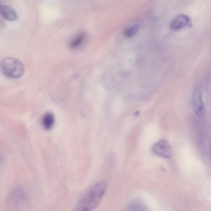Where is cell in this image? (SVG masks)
<instances>
[{
	"label": "cell",
	"mask_w": 211,
	"mask_h": 211,
	"mask_svg": "<svg viewBox=\"0 0 211 211\" xmlns=\"http://www.w3.org/2000/svg\"><path fill=\"white\" fill-rule=\"evenodd\" d=\"M1 66L4 75L10 78H18L24 73V67L23 64L19 60L12 57L3 59Z\"/></svg>",
	"instance_id": "obj_2"
},
{
	"label": "cell",
	"mask_w": 211,
	"mask_h": 211,
	"mask_svg": "<svg viewBox=\"0 0 211 211\" xmlns=\"http://www.w3.org/2000/svg\"><path fill=\"white\" fill-rule=\"evenodd\" d=\"M107 185L104 181L97 183L79 201L76 210L89 211L95 208L104 196Z\"/></svg>",
	"instance_id": "obj_1"
},
{
	"label": "cell",
	"mask_w": 211,
	"mask_h": 211,
	"mask_svg": "<svg viewBox=\"0 0 211 211\" xmlns=\"http://www.w3.org/2000/svg\"><path fill=\"white\" fill-rule=\"evenodd\" d=\"M153 151L155 154L168 158L172 155V150L169 143L165 140H161L153 146Z\"/></svg>",
	"instance_id": "obj_4"
},
{
	"label": "cell",
	"mask_w": 211,
	"mask_h": 211,
	"mask_svg": "<svg viewBox=\"0 0 211 211\" xmlns=\"http://www.w3.org/2000/svg\"><path fill=\"white\" fill-rule=\"evenodd\" d=\"M191 20L188 16L180 14L176 17L171 22L170 27L174 31H178L186 27H191Z\"/></svg>",
	"instance_id": "obj_5"
},
{
	"label": "cell",
	"mask_w": 211,
	"mask_h": 211,
	"mask_svg": "<svg viewBox=\"0 0 211 211\" xmlns=\"http://www.w3.org/2000/svg\"><path fill=\"white\" fill-rule=\"evenodd\" d=\"M129 210H145L144 204L139 200H134L132 201L127 206Z\"/></svg>",
	"instance_id": "obj_9"
},
{
	"label": "cell",
	"mask_w": 211,
	"mask_h": 211,
	"mask_svg": "<svg viewBox=\"0 0 211 211\" xmlns=\"http://www.w3.org/2000/svg\"><path fill=\"white\" fill-rule=\"evenodd\" d=\"M139 29V27L138 25H135L126 29L124 31V35L127 38H132L137 33Z\"/></svg>",
	"instance_id": "obj_10"
},
{
	"label": "cell",
	"mask_w": 211,
	"mask_h": 211,
	"mask_svg": "<svg viewBox=\"0 0 211 211\" xmlns=\"http://www.w3.org/2000/svg\"><path fill=\"white\" fill-rule=\"evenodd\" d=\"M1 13L5 20L10 21H15L17 19V15L15 11L12 8L7 5H2Z\"/></svg>",
	"instance_id": "obj_7"
},
{
	"label": "cell",
	"mask_w": 211,
	"mask_h": 211,
	"mask_svg": "<svg viewBox=\"0 0 211 211\" xmlns=\"http://www.w3.org/2000/svg\"><path fill=\"white\" fill-rule=\"evenodd\" d=\"M86 38L85 33H81L76 36L69 43V47L71 49L75 50L79 48L84 42Z\"/></svg>",
	"instance_id": "obj_8"
},
{
	"label": "cell",
	"mask_w": 211,
	"mask_h": 211,
	"mask_svg": "<svg viewBox=\"0 0 211 211\" xmlns=\"http://www.w3.org/2000/svg\"><path fill=\"white\" fill-rule=\"evenodd\" d=\"M192 102L193 108L196 116L200 118H204L205 115V110L200 88L199 87L196 88L193 90L192 96Z\"/></svg>",
	"instance_id": "obj_3"
},
{
	"label": "cell",
	"mask_w": 211,
	"mask_h": 211,
	"mask_svg": "<svg viewBox=\"0 0 211 211\" xmlns=\"http://www.w3.org/2000/svg\"><path fill=\"white\" fill-rule=\"evenodd\" d=\"M55 123V118L53 114L50 112L46 113L42 119V124L46 130H50L53 127Z\"/></svg>",
	"instance_id": "obj_6"
}]
</instances>
